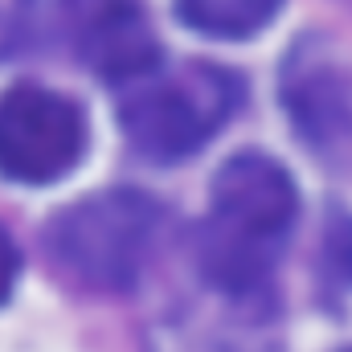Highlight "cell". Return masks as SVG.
<instances>
[{
    "label": "cell",
    "mask_w": 352,
    "mask_h": 352,
    "mask_svg": "<svg viewBox=\"0 0 352 352\" xmlns=\"http://www.w3.org/2000/svg\"><path fill=\"white\" fill-rule=\"evenodd\" d=\"M299 192L278 160L238 152L209 188V217L201 230V266L221 291H254L274 270L295 226Z\"/></svg>",
    "instance_id": "1"
},
{
    "label": "cell",
    "mask_w": 352,
    "mask_h": 352,
    "mask_svg": "<svg viewBox=\"0 0 352 352\" xmlns=\"http://www.w3.org/2000/svg\"><path fill=\"white\" fill-rule=\"evenodd\" d=\"M238 107V78L217 66L184 62L156 66L152 74L127 82L119 98V123L135 152L173 164L205 148Z\"/></svg>",
    "instance_id": "2"
},
{
    "label": "cell",
    "mask_w": 352,
    "mask_h": 352,
    "mask_svg": "<svg viewBox=\"0 0 352 352\" xmlns=\"http://www.w3.org/2000/svg\"><path fill=\"white\" fill-rule=\"evenodd\" d=\"M160 205L131 188H111L70 205L50 226V254L58 266L94 291H127L156 250Z\"/></svg>",
    "instance_id": "3"
},
{
    "label": "cell",
    "mask_w": 352,
    "mask_h": 352,
    "mask_svg": "<svg viewBox=\"0 0 352 352\" xmlns=\"http://www.w3.org/2000/svg\"><path fill=\"white\" fill-rule=\"evenodd\" d=\"M87 148L82 111L45 87L21 82L0 94V173L21 184L62 180Z\"/></svg>",
    "instance_id": "4"
},
{
    "label": "cell",
    "mask_w": 352,
    "mask_h": 352,
    "mask_svg": "<svg viewBox=\"0 0 352 352\" xmlns=\"http://www.w3.org/2000/svg\"><path fill=\"white\" fill-rule=\"evenodd\" d=\"M70 50L90 74L107 82H135L160 66V41L140 0H62Z\"/></svg>",
    "instance_id": "5"
},
{
    "label": "cell",
    "mask_w": 352,
    "mask_h": 352,
    "mask_svg": "<svg viewBox=\"0 0 352 352\" xmlns=\"http://www.w3.org/2000/svg\"><path fill=\"white\" fill-rule=\"evenodd\" d=\"M283 8V0H176V12L205 37L246 41Z\"/></svg>",
    "instance_id": "6"
},
{
    "label": "cell",
    "mask_w": 352,
    "mask_h": 352,
    "mask_svg": "<svg viewBox=\"0 0 352 352\" xmlns=\"http://www.w3.org/2000/svg\"><path fill=\"white\" fill-rule=\"evenodd\" d=\"M16 266H21L16 246H12V238L0 230V303L8 299V291H12V283H16Z\"/></svg>",
    "instance_id": "7"
}]
</instances>
